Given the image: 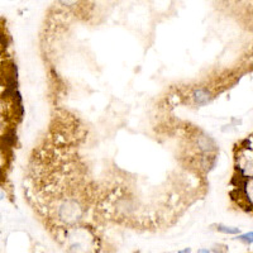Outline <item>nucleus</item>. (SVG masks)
I'll list each match as a JSON object with an SVG mask.
<instances>
[{
    "label": "nucleus",
    "mask_w": 253,
    "mask_h": 253,
    "mask_svg": "<svg viewBox=\"0 0 253 253\" xmlns=\"http://www.w3.org/2000/svg\"><path fill=\"white\" fill-rule=\"evenodd\" d=\"M195 99L196 101H198V104H206L209 101L208 91H205V90H198V91L195 92Z\"/></svg>",
    "instance_id": "nucleus-1"
},
{
    "label": "nucleus",
    "mask_w": 253,
    "mask_h": 253,
    "mask_svg": "<svg viewBox=\"0 0 253 253\" xmlns=\"http://www.w3.org/2000/svg\"><path fill=\"white\" fill-rule=\"evenodd\" d=\"M218 231L228 234H237L238 232H239V229H238V228H228L224 227V225H218Z\"/></svg>",
    "instance_id": "nucleus-2"
},
{
    "label": "nucleus",
    "mask_w": 253,
    "mask_h": 253,
    "mask_svg": "<svg viewBox=\"0 0 253 253\" xmlns=\"http://www.w3.org/2000/svg\"><path fill=\"white\" fill-rule=\"evenodd\" d=\"M252 232H250V233H247L244 234V235H242V237H239V239L246 242V243H252Z\"/></svg>",
    "instance_id": "nucleus-3"
},
{
    "label": "nucleus",
    "mask_w": 253,
    "mask_h": 253,
    "mask_svg": "<svg viewBox=\"0 0 253 253\" xmlns=\"http://www.w3.org/2000/svg\"><path fill=\"white\" fill-rule=\"evenodd\" d=\"M63 5H73L77 0H60Z\"/></svg>",
    "instance_id": "nucleus-4"
}]
</instances>
